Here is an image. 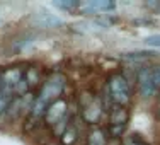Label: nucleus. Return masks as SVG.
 <instances>
[{
  "label": "nucleus",
  "mask_w": 160,
  "mask_h": 145,
  "mask_svg": "<svg viewBox=\"0 0 160 145\" xmlns=\"http://www.w3.org/2000/svg\"><path fill=\"white\" fill-rule=\"evenodd\" d=\"M63 89H65V77L63 75H60V74L51 75V77L44 82L38 101H41L43 104H46L49 108V104H53L56 99H60V94L63 92Z\"/></svg>",
  "instance_id": "f257e3e1"
},
{
  "label": "nucleus",
  "mask_w": 160,
  "mask_h": 145,
  "mask_svg": "<svg viewBox=\"0 0 160 145\" xmlns=\"http://www.w3.org/2000/svg\"><path fill=\"white\" fill-rule=\"evenodd\" d=\"M108 91H109V96H111L112 102L116 106H124L129 101L131 89H129V82L123 75H112L108 84Z\"/></svg>",
  "instance_id": "f03ea898"
},
{
  "label": "nucleus",
  "mask_w": 160,
  "mask_h": 145,
  "mask_svg": "<svg viewBox=\"0 0 160 145\" xmlns=\"http://www.w3.org/2000/svg\"><path fill=\"white\" fill-rule=\"evenodd\" d=\"M136 82H138V92L143 99L153 97L155 94H157L158 89L153 84L150 68H142V70H138V74H136Z\"/></svg>",
  "instance_id": "7ed1b4c3"
},
{
  "label": "nucleus",
  "mask_w": 160,
  "mask_h": 145,
  "mask_svg": "<svg viewBox=\"0 0 160 145\" xmlns=\"http://www.w3.org/2000/svg\"><path fill=\"white\" fill-rule=\"evenodd\" d=\"M32 24L36 28H43V29H51V28H58V26L63 24V19H60L55 14H49V12H36L32 16Z\"/></svg>",
  "instance_id": "20e7f679"
},
{
  "label": "nucleus",
  "mask_w": 160,
  "mask_h": 145,
  "mask_svg": "<svg viewBox=\"0 0 160 145\" xmlns=\"http://www.w3.org/2000/svg\"><path fill=\"white\" fill-rule=\"evenodd\" d=\"M65 114H67V102L63 99H56L53 104H49L44 118H46L49 125H56L62 118H65Z\"/></svg>",
  "instance_id": "39448f33"
},
{
  "label": "nucleus",
  "mask_w": 160,
  "mask_h": 145,
  "mask_svg": "<svg viewBox=\"0 0 160 145\" xmlns=\"http://www.w3.org/2000/svg\"><path fill=\"white\" fill-rule=\"evenodd\" d=\"M116 9V3L114 2H109V0H92V2H87V3H82L80 10L85 14H96V12H109V10H114Z\"/></svg>",
  "instance_id": "423d86ee"
},
{
  "label": "nucleus",
  "mask_w": 160,
  "mask_h": 145,
  "mask_svg": "<svg viewBox=\"0 0 160 145\" xmlns=\"http://www.w3.org/2000/svg\"><path fill=\"white\" fill-rule=\"evenodd\" d=\"M102 113V106L99 101H92L89 106H87L85 109L82 111V116L85 121H89V123H96V121L99 120V116H101Z\"/></svg>",
  "instance_id": "0eeeda50"
},
{
  "label": "nucleus",
  "mask_w": 160,
  "mask_h": 145,
  "mask_svg": "<svg viewBox=\"0 0 160 145\" xmlns=\"http://www.w3.org/2000/svg\"><path fill=\"white\" fill-rule=\"evenodd\" d=\"M128 118H129V114L124 106H114L111 109V116H109L111 125H126Z\"/></svg>",
  "instance_id": "6e6552de"
},
{
  "label": "nucleus",
  "mask_w": 160,
  "mask_h": 145,
  "mask_svg": "<svg viewBox=\"0 0 160 145\" xmlns=\"http://www.w3.org/2000/svg\"><path fill=\"white\" fill-rule=\"evenodd\" d=\"M152 56H155V53H150V51H136V53H124L123 58L124 60H129V62H138V60H148L152 58Z\"/></svg>",
  "instance_id": "1a4fd4ad"
},
{
  "label": "nucleus",
  "mask_w": 160,
  "mask_h": 145,
  "mask_svg": "<svg viewBox=\"0 0 160 145\" xmlns=\"http://www.w3.org/2000/svg\"><path fill=\"white\" fill-rule=\"evenodd\" d=\"M53 7H58V9H63V10H73V9H80L82 3L80 2H73V0H56L53 2Z\"/></svg>",
  "instance_id": "9d476101"
},
{
  "label": "nucleus",
  "mask_w": 160,
  "mask_h": 145,
  "mask_svg": "<svg viewBox=\"0 0 160 145\" xmlns=\"http://www.w3.org/2000/svg\"><path fill=\"white\" fill-rule=\"evenodd\" d=\"M89 145H106V137L101 130H94L89 135Z\"/></svg>",
  "instance_id": "9b49d317"
},
{
  "label": "nucleus",
  "mask_w": 160,
  "mask_h": 145,
  "mask_svg": "<svg viewBox=\"0 0 160 145\" xmlns=\"http://www.w3.org/2000/svg\"><path fill=\"white\" fill-rule=\"evenodd\" d=\"M62 140H63V145H72L75 140H77V130L72 128V127H68L67 132L62 135Z\"/></svg>",
  "instance_id": "f8f14e48"
},
{
  "label": "nucleus",
  "mask_w": 160,
  "mask_h": 145,
  "mask_svg": "<svg viewBox=\"0 0 160 145\" xmlns=\"http://www.w3.org/2000/svg\"><path fill=\"white\" fill-rule=\"evenodd\" d=\"M10 101H12V99H10V94L5 92V91H0V113H3L9 108Z\"/></svg>",
  "instance_id": "ddd939ff"
},
{
  "label": "nucleus",
  "mask_w": 160,
  "mask_h": 145,
  "mask_svg": "<svg viewBox=\"0 0 160 145\" xmlns=\"http://www.w3.org/2000/svg\"><path fill=\"white\" fill-rule=\"evenodd\" d=\"M24 79H26V82H28V85L31 84V85H34L36 82H39V77H38V72L34 70V68H29L28 72L24 74Z\"/></svg>",
  "instance_id": "4468645a"
},
{
  "label": "nucleus",
  "mask_w": 160,
  "mask_h": 145,
  "mask_svg": "<svg viewBox=\"0 0 160 145\" xmlns=\"http://www.w3.org/2000/svg\"><path fill=\"white\" fill-rule=\"evenodd\" d=\"M124 128H126V125H111V127H109V135H111L112 138H119V137L123 135Z\"/></svg>",
  "instance_id": "2eb2a0df"
},
{
  "label": "nucleus",
  "mask_w": 160,
  "mask_h": 145,
  "mask_svg": "<svg viewBox=\"0 0 160 145\" xmlns=\"http://www.w3.org/2000/svg\"><path fill=\"white\" fill-rule=\"evenodd\" d=\"M145 44L147 46H153V48H160V34H150L145 38Z\"/></svg>",
  "instance_id": "dca6fc26"
},
{
  "label": "nucleus",
  "mask_w": 160,
  "mask_h": 145,
  "mask_svg": "<svg viewBox=\"0 0 160 145\" xmlns=\"http://www.w3.org/2000/svg\"><path fill=\"white\" fill-rule=\"evenodd\" d=\"M150 72H152V79H153L155 87H157V89H160V65H157V67H153V68H150Z\"/></svg>",
  "instance_id": "f3484780"
},
{
  "label": "nucleus",
  "mask_w": 160,
  "mask_h": 145,
  "mask_svg": "<svg viewBox=\"0 0 160 145\" xmlns=\"http://www.w3.org/2000/svg\"><path fill=\"white\" fill-rule=\"evenodd\" d=\"M26 91H28V82H26V79L22 77L21 80L17 82V85H16V89H14V92H17V94H24Z\"/></svg>",
  "instance_id": "a211bd4d"
}]
</instances>
